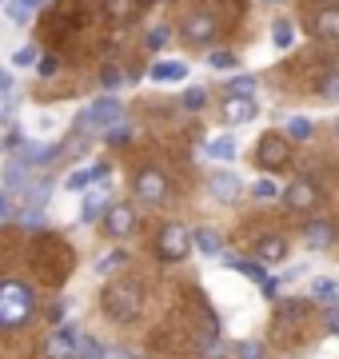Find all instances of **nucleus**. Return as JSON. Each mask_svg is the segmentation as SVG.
Wrapping results in <instances>:
<instances>
[{"label": "nucleus", "instance_id": "obj_1", "mask_svg": "<svg viewBox=\"0 0 339 359\" xmlns=\"http://www.w3.org/2000/svg\"><path fill=\"white\" fill-rule=\"evenodd\" d=\"M28 259H32V271H36L44 283H53V287H60V283L72 276V268H76L72 248H68L60 236H53V231H40L36 240H32Z\"/></svg>", "mask_w": 339, "mask_h": 359}, {"label": "nucleus", "instance_id": "obj_2", "mask_svg": "<svg viewBox=\"0 0 339 359\" xmlns=\"http://www.w3.org/2000/svg\"><path fill=\"white\" fill-rule=\"evenodd\" d=\"M100 311H104L112 323L128 327L144 316V283L136 276H116V280L104 283L100 292Z\"/></svg>", "mask_w": 339, "mask_h": 359}, {"label": "nucleus", "instance_id": "obj_3", "mask_svg": "<svg viewBox=\"0 0 339 359\" xmlns=\"http://www.w3.org/2000/svg\"><path fill=\"white\" fill-rule=\"evenodd\" d=\"M36 320V287L25 280H0V332H16Z\"/></svg>", "mask_w": 339, "mask_h": 359}, {"label": "nucleus", "instance_id": "obj_4", "mask_svg": "<svg viewBox=\"0 0 339 359\" xmlns=\"http://www.w3.org/2000/svg\"><path fill=\"white\" fill-rule=\"evenodd\" d=\"M188 252H192V231L184 228L180 219L160 224V231L152 236V256L160 264H180V259H188Z\"/></svg>", "mask_w": 339, "mask_h": 359}, {"label": "nucleus", "instance_id": "obj_5", "mask_svg": "<svg viewBox=\"0 0 339 359\" xmlns=\"http://www.w3.org/2000/svg\"><path fill=\"white\" fill-rule=\"evenodd\" d=\"M124 104L116 100V96H100V100H92L84 112H80L76 120V132L80 136H96V132H108V128H116L120 120H124Z\"/></svg>", "mask_w": 339, "mask_h": 359}, {"label": "nucleus", "instance_id": "obj_6", "mask_svg": "<svg viewBox=\"0 0 339 359\" xmlns=\"http://www.w3.org/2000/svg\"><path fill=\"white\" fill-rule=\"evenodd\" d=\"M216 32H220V16L212 13V8H188L180 20V36L184 44H212L216 40Z\"/></svg>", "mask_w": 339, "mask_h": 359}, {"label": "nucleus", "instance_id": "obj_7", "mask_svg": "<svg viewBox=\"0 0 339 359\" xmlns=\"http://www.w3.org/2000/svg\"><path fill=\"white\" fill-rule=\"evenodd\" d=\"M251 160H256V168H263V172H279V168L291 164V140H287L284 132H263Z\"/></svg>", "mask_w": 339, "mask_h": 359}, {"label": "nucleus", "instance_id": "obj_8", "mask_svg": "<svg viewBox=\"0 0 339 359\" xmlns=\"http://www.w3.org/2000/svg\"><path fill=\"white\" fill-rule=\"evenodd\" d=\"M132 188H136V200H140V204H164L168 192H172V180H168L164 168H140Z\"/></svg>", "mask_w": 339, "mask_h": 359}, {"label": "nucleus", "instance_id": "obj_9", "mask_svg": "<svg viewBox=\"0 0 339 359\" xmlns=\"http://www.w3.org/2000/svg\"><path fill=\"white\" fill-rule=\"evenodd\" d=\"M279 200H284L287 212H312V208H319L324 192H319V184H315L312 176H300V180H291L284 192H279Z\"/></svg>", "mask_w": 339, "mask_h": 359}, {"label": "nucleus", "instance_id": "obj_10", "mask_svg": "<svg viewBox=\"0 0 339 359\" xmlns=\"http://www.w3.org/2000/svg\"><path fill=\"white\" fill-rule=\"evenodd\" d=\"M80 344H84V335H80L72 323H60V327L44 339V359H80Z\"/></svg>", "mask_w": 339, "mask_h": 359}, {"label": "nucleus", "instance_id": "obj_11", "mask_svg": "<svg viewBox=\"0 0 339 359\" xmlns=\"http://www.w3.org/2000/svg\"><path fill=\"white\" fill-rule=\"evenodd\" d=\"M104 224V231L112 236V240H124V236H132L136 231V224H140V212L132 204H112L108 208V216L100 219Z\"/></svg>", "mask_w": 339, "mask_h": 359}, {"label": "nucleus", "instance_id": "obj_12", "mask_svg": "<svg viewBox=\"0 0 339 359\" xmlns=\"http://www.w3.org/2000/svg\"><path fill=\"white\" fill-rule=\"evenodd\" d=\"M60 152H64V144H53V140H36V144H28L16 152V160L28 168H44V164H53V160H60Z\"/></svg>", "mask_w": 339, "mask_h": 359}, {"label": "nucleus", "instance_id": "obj_13", "mask_svg": "<svg viewBox=\"0 0 339 359\" xmlns=\"http://www.w3.org/2000/svg\"><path fill=\"white\" fill-rule=\"evenodd\" d=\"M287 248L291 244H287L279 231H268V236L256 240V259H260L263 268H268V264H279V259H287Z\"/></svg>", "mask_w": 339, "mask_h": 359}, {"label": "nucleus", "instance_id": "obj_14", "mask_svg": "<svg viewBox=\"0 0 339 359\" xmlns=\"http://www.w3.org/2000/svg\"><path fill=\"white\" fill-rule=\"evenodd\" d=\"M192 351H196V359H228L232 355V344L220 332H204V335H196Z\"/></svg>", "mask_w": 339, "mask_h": 359}, {"label": "nucleus", "instance_id": "obj_15", "mask_svg": "<svg viewBox=\"0 0 339 359\" xmlns=\"http://www.w3.org/2000/svg\"><path fill=\"white\" fill-rule=\"evenodd\" d=\"M300 236H303L307 248H331L335 244V224H331V219H307Z\"/></svg>", "mask_w": 339, "mask_h": 359}, {"label": "nucleus", "instance_id": "obj_16", "mask_svg": "<svg viewBox=\"0 0 339 359\" xmlns=\"http://www.w3.org/2000/svg\"><path fill=\"white\" fill-rule=\"evenodd\" d=\"M108 208H112V196H108V188L100 184L96 192H88V196H84L80 219H84V224H96V219H104V216H108Z\"/></svg>", "mask_w": 339, "mask_h": 359}, {"label": "nucleus", "instance_id": "obj_17", "mask_svg": "<svg viewBox=\"0 0 339 359\" xmlns=\"http://www.w3.org/2000/svg\"><path fill=\"white\" fill-rule=\"evenodd\" d=\"M28 180H32V168L20 164L16 156H8V164H4V184H0V188H4V192H13V196H20L28 188Z\"/></svg>", "mask_w": 339, "mask_h": 359}, {"label": "nucleus", "instance_id": "obj_18", "mask_svg": "<svg viewBox=\"0 0 339 359\" xmlns=\"http://www.w3.org/2000/svg\"><path fill=\"white\" fill-rule=\"evenodd\" d=\"M312 32L319 40H339V4H327L312 16Z\"/></svg>", "mask_w": 339, "mask_h": 359}, {"label": "nucleus", "instance_id": "obj_19", "mask_svg": "<svg viewBox=\"0 0 339 359\" xmlns=\"http://www.w3.org/2000/svg\"><path fill=\"white\" fill-rule=\"evenodd\" d=\"M223 120H228V124H248L251 116L260 112V104L256 100H240V96H223Z\"/></svg>", "mask_w": 339, "mask_h": 359}, {"label": "nucleus", "instance_id": "obj_20", "mask_svg": "<svg viewBox=\"0 0 339 359\" xmlns=\"http://www.w3.org/2000/svg\"><path fill=\"white\" fill-rule=\"evenodd\" d=\"M208 188H212L216 200H228V204H232L235 196H240V176H235V172H212Z\"/></svg>", "mask_w": 339, "mask_h": 359}, {"label": "nucleus", "instance_id": "obj_21", "mask_svg": "<svg viewBox=\"0 0 339 359\" xmlns=\"http://www.w3.org/2000/svg\"><path fill=\"white\" fill-rule=\"evenodd\" d=\"M312 316V304L307 299H284L279 308H275V327H284V323H303Z\"/></svg>", "mask_w": 339, "mask_h": 359}, {"label": "nucleus", "instance_id": "obj_22", "mask_svg": "<svg viewBox=\"0 0 339 359\" xmlns=\"http://www.w3.org/2000/svg\"><path fill=\"white\" fill-rule=\"evenodd\" d=\"M220 259H223V268L244 271V276H248V280H256V283L268 280V268H263L260 259H244V256H232V252H220Z\"/></svg>", "mask_w": 339, "mask_h": 359}, {"label": "nucleus", "instance_id": "obj_23", "mask_svg": "<svg viewBox=\"0 0 339 359\" xmlns=\"http://www.w3.org/2000/svg\"><path fill=\"white\" fill-rule=\"evenodd\" d=\"M192 244H196V252H204V256H220L223 236L216 228H192Z\"/></svg>", "mask_w": 339, "mask_h": 359}, {"label": "nucleus", "instance_id": "obj_24", "mask_svg": "<svg viewBox=\"0 0 339 359\" xmlns=\"http://www.w3.org/2000/svg\"><path fill=\"white\" fill-rule=\"evenodd\" d=\"M148 72H152V80H164V84H168V80H184V76H188V65H180V60H156Z\"/></svg>", "mask_w": 339, "mask_h": 359}, {"label": "nucleus", "instance_id": "obj_25", "mask_svg": "<svg viewBox=\"0 0 339 359\" xmlns=\"http://www.w3.org/2000/svg\"><path fill=\"white\" fill-rule=\"evenodd\" d=\"M256 88H260L256 76H232L223 84V92H228V96H240V100H256Z\"/></svg>", "mask_w": 339, "mask_h": 359}, {"label": "nucleus", "instance_id": "obj_26", "mask_svg": "<svg viewBox=\"0 0 339 359\" xmlns=\"http://www.w3.org/2000/svg\"><path fill=\"white\" fill-rule=\"evenodd\" d=\"M96 80H100V88H104L108 96H112V92H116L120 84H128V72H124V68H116V65H104Z\"/></svg>", "mask_w": 339, "mask_h": 359}, {"label": "nucleus", "instance_id": "obj_27", "mask_svg": "<svg viewBox=\"0 0 339 359\" xmlns=\"http://www.w3.org/2000/svg\"><path fill=\"white\" fill-rule=\"evenodd\" d=\"M100 4H104V13L112 20H128V16H136V8H140L144 0H100Z\"/></svg>", "mask_w": 339, "mask_h": 359}, {"label": "nucleus", "instance_id": "obj_28", "mask_svg": "<svg viewBox=\"0 0 339 359\" xmlns=\"http://www.w3.org/2000/svg\"><path fill=\"white\" fill-rule=\"evenodd\" d=\"M272 44L279 52H287L291 44H296V25H291V20H275L272 25Z\"/></svg>", "mask_w": 339, "mask_h": 359}, {"label": "nucleus", "instance_id": "obj_29", "mask_svg": "<svg viewBox=\"0 0 339 359\" xmlns=\"http://www.w3.org/2000/svg\"><path fill=\"white\" fill-rule=\"evenodd\" d=\"M204 152H208L212 160H223V164H228V160L235 156V140H232V136H212Z\"/></svg>", "mask_w": 339, "mask_h": 359}, {"label": "nucleus", "instance_id": "obj_30", "mask_svg": "<svg viewBox=\"0 0 339 359\" xmlns=\"http://www.w3.org/2000/svg\"><path fill=\"white\" fill-rule=\"evenodd\" d=\"M168 40H172V25H152L148 32H144V48H148V52H160Z\"/></svg>", "mask_w": 339, "mask_h": 359}, {"label": "nucleus", "instance_id": "obj_31", "mask_svg": "<svg viewBox=\"0 0 339 359\" xmlns=\"http://www.w3.org/2000/svg\"><path fill=\"white\" fill-rule=\"evenodd\" d=\"M312 120H303V116H291L287 120V140H296V144H303V140H312Z\"/></svg>", "mask_w": 339, "mask_h": 359}, {"label": "nucleus", "instance_id": "obj_32", "mask_svg": "<svg viewBox=\"0 0 339 359\" xmlns=\"http://www.w3.org/2000/svg\"><path fill=\"white\" fill-rule=\"evenodd\" d=\"M232 351H235V359H263V355H268L263 339H240V344H235Z\"/></svg>", "mask_w": 339, "mask_h": 359}, {"label": "nucleus", "instance_id": "obj_33", "mask_svg": "<svg viewBox=\"0 0 339 359\" xmlns=\"http://www.w3.org/2000/svg\"><path fill=\"white\" fill-rule=\"evenodd\" d=\"M92 184H96V176H92V164H88V168H80V172H72V176L64 180V192H84Z\"/></svg>", "mask_w": 339, "mask_h": 359}, {"label": "nucleus", "instance_id": "obj_34", "mask_svg": "<svg viewBox=\"0 0 339 359\" xmlns=\"http://www.w3.org/2000/svg\"><path fill=\"white\" fill-rule=\"evenodd\" d=\"M319 100H339V68L319 76Z\"/></svg>", "mask_w": 339, "mask_h": 359}, {"label": "nucleus", "instance_id": "obj_35", "mask_svg": "<svg viewBox=\"0 0 339 359\" xmlns=\"http://www.w3.org/2000/svg\"><path fill=\"white\" fill-rule=\"evenodd\" d=\"M180 104H184V108H188V112H200V108L208 104V92L200 88V84H192V88H184Z\"/></svg>", "mask_w": 339, "mask_h": 359}, {"label": "nucleus", "instance_id": "obj_36", "mask_svg": "<svg viewBox=\"0 0 339 359\" xmlns=\"http://www.w3.org/2000/svg\"><path fill=\"white\" fill-rule=\"evenodd\" d=\"M104 140H108V148H124V144L132 140V124H128V120H120L116 128L104 132Z\"/></svg>", "mask_w": 339, "mask_h": 359}, {"label": "nucleus", "instance_id": "obj_37", "mask_svg": "<svg viewBox=\"0 0 339 359\" xmlns=\"http://www.w3.org/2000/svg\"><path fill=\"white\" fill-rule=\"evenodd\" d=\"M208 65L216 68V72H232V68L240 65V60H235V52L220 48V52H212V56H208Z\"/></svg>", "mask_w": 339, "mask_h": 359}, {"label": "nucleus", "instance_id": "obj_38", "mask_svg": "<svg viewBox=\"0 0 339 359\" xmlns=\"http://www.w3.org/2000/svg\"><path fill=\"white\" fill-rule=\"evenodd\" d=\"M36 60H40V48H36V44H25V48H16V56H13L16 68H32Z\"/></svg>", "mask_w": 339, "mask_h": 359}, {"label": "nucleus", "instance_id": "obj_39", "mask_svg": "<svg viewBox=\"0 0 339 359\" xmlns=\"http://www.w3.org/2000/svg\"><path fill=\"white\" fill-rule=\"evenodd\" d=\"M335 292H339L335 280H315V283H312V295H315V299H331V304H335Z\"/></svg>", "mask_w": 339, "mask_h": 359}, {"label": "nucleus", "instance_id": "obj_40", "mask_svg": "<svg viewBox=\"0 0 339 359\" xmlns=\"http://www.w3.org/2000/svg\"><path fill=\"white\" fill-rule=\"evenodd\" d=\"M124 264H128V252H112V256H104L100 264H96V271H100V276H108L112 268H124Z\"/></svg>", "mask_w": 339, "mask_h": 359}, {"label": "nucleus", "instance_id": "obj_41", "mask_svg": "<svg viewBox=\"0 0 339 359\" xmlns=\"http://www.w3.org/2000/svg\"><path fill=\"white\" fill-rule=\"evenodd\" d=\"M251 196H256V200H275V196H279V188H275L272 180H256V188H251Z\"/></svg>", "mask_w": 339, "mask_h": 359}, {"label": "nucleus", "instance_id": "obj_42", "mask_svg": "<svg viewBox=\"0 0 339 359\" xmlns=\"http://www.w3.org/2000/svg\"><path fill=\"white\" fill-rule=\"evenodd\" d=\"M104 351L108 347L96 344V339H84V344H80V359H104Z\"/></svg>", "mask_w": 339, "mask_h": 359}, {"label": "nucleus", "instance_id": "obj_43", "mask_svg": "<svg viewBox=\"0 0 339 359\" xmlns=\"http://www.w3.org/2000/svg\"><path fill=\"white\" fill-rule=\"evenodd\" d=\"M13 219L20 228H40V224H44V212H16Z\"/></svg>", "mask_w": 339, "mask_h": 359}, {"label": "nucleus", "instance_id": "obj_44", "mask_svg": "<svg viewBox=\"0 0 339 359\" xmlns=\"http://www.w3.org/2000/svg\"><path fill=\"white\" fill-rule=\"evenodd\" d=\"M8 16H13V25H16V28L32 25V13H28V8H20V4H16V0H13V4H8Z\"/></svg>", "mask_w": 339, "mask_h": 359}, {"label": "nucleus", "instance_id": "obj_45", "mask_svg": "<svg viewBox=\"0 0 339 359\" xmlns=\"http://www.w3.org/2000/svg\"><path fill=\"white\" fill-rule=\"evenodd\" d=\"M36 68H40V76H56V68H60V56H53V52H48V56H40V60H36Z\"/></svg>", "mask_w": 339, "mask_h": 359}, {"label": "nucleus", "instance_id": "obj_46", "mask_svg": "<svg viewBox=\"0 0 339 359\" xmlns=\"http://www.w3.org/2000/svg\"><path fill=\"white\" fill-rule=\"evenodd\" d=\"M4 219H13V192L0 188V224H4Z\"/></svg>", "mask_w": 339, "mask_h": 359}, {"label": "nucleus", "instance_id": "obj_47", "mask_svg": "<svg viewBox=\"0 0 339 359\" xmlns=\"http://www.w3.org/2000/svg\"><path fill=\"white\" fill-rule=\"evenodd\" d=\"M64 316H68V304H53V308H48V320H53L56 327L64 323Z\"/></svg>", "mask_w": 339, "mask_h": 359}, {"label": "nucleus", "instance_id": "obj_48", "mask_svg": "<svg viewBox=\"0 0 339 359\" xmlns=\"http://www.w3.org/2000/svg\"><path fill=\"white\" fill-rule=\"evenodd\" d=\"M104 359H140V355H136V351H128V347H108Z\"/></svg>", "mask_w": 339, "mask_h": 359}, {"label": "nucleus", "instance_id": "obj_49", "mask_svg": "<svg viewBox=\"0 0 339 359\" xmlns=\"http://www.w3.org/2000/svg\"><path fill=\"white\" fill-rule=\"evenodd\" d=\"M324 323H327V332H331V335H339V308H327Z\"/></svg>", "mask_w": 339, "mask_h": 359}, {"label": "nucleus", "instance_id": "obj_50", "mask_svg": "<svg viewBox=\"0 0 339 359\" xmlns=\"http://www.w3.org/2000/svg\"><path fill=\"white\" fill-rule=\"evenodd\" d=\"M279 283H284V280H279V276H268V280H263L260 287H263V295H268V299H272V295L279 292Z\"/></svg>", "mask_w": 339, "mask_h": 359}, {"label": "nucleus", "instance_id": "obj_51", "mask_svg": "<svg viewBox=\"0 0 339 359\" xmlns=\"http://www.w3.org/2000/svg\"><path fill=\"white\" fill-rule=\"evenodd\" d=\"M8 92H13V76H8V72L0 68V96H8Z\"/></svg>", "mask_w": 339, "mask_h": 359}, {"label": "nucleus", "instance_id": "obj_52", "mask_svg": "<svg viewBox=\"0 0 339 359\" xmlns=\"http://www.w3.org/2000/svg\"><path fill=\"white\" fill-rule=\"evenodd\" d=\"M16 4H20V8H28V13H36V8H44L48 0H16Z\"/></svg>", "mask_w": 339, "mask_h": 359}, {"label": "nucleus", "instance_id": "obj_53", "mask_svg": "<svg viewBox=\"0 0 339 359\" xmlns=\"http://www.w3.org/2000/svg\"><path fill=\"white\" fill-rule=\"evenodd\" d=\"M335 140H339V120H335Z\"/></svg>", "mask_w": 339, "mask_h": 359}, {"label": "nucleus", "instance_id": "obj_54", "mask_svg": "<svg viewBox=\"0 0 339 359\" xmlns=\"http://www.w3.org/2000/svg\"><path fill=\"white\" fill-rule=\"evenodd\" d=\"M263 4H279V0H263Z\"/></svg>", "mask_w": 339, "mask_h": 359}, {"label": "nucleus", "instance_id": "obj_55", "mask_svg": "<svg viewBox=\"0 0 339 359\" xmlns=\"http://www.w3.org/2000/svg\"><path fill=\"white\" fill-rule=\"evenodd\" d=\"M335 308H339V292H335Z\"/></svg>", "mask_w": 339, "mask_h": 359}, {"label": "nucleus", "instance_id": "obj_56", "mask_svg": "<svg viewBox=\"0 0 339 359\" xmlns=\"http://www.w3.org/2000/svg\"><path fill=\"white\" fill-rule=\"evenodd\" d=\"M144 4H148V0H144Z\"/></svg>", "mask_w": 339, "mask_h": 359}]
</instances>
